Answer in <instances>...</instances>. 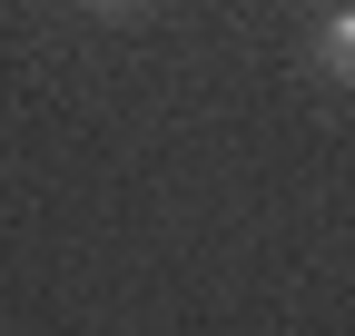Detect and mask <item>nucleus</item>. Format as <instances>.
Masks as SVG:
<instances>
[{
  "label": "nucleus",
  "mask_w": 355,
  "mask_h": 336,
  "mask_svg": "<svg viewBox=\"0 0 355 336\" xmlns=\"http://www.w3.org/2000/svg\"><path fill=\"white\" fill-rule=\"evenodd\" d=\"M326 69H345V79H355V10H336V20H326Z\"/></svg>",
  "instance_id": "f257e3e1"
},
{
  "label": "nucleus",
  "mask_w": 355,
  "mask_h": 336,
  "mask_svg": "<svg viewBox=\"0 0 355 336\" xmlns=\"http://www.w3.org/2000/svg\"><path fill=\"white\" fill-rule=\"evenodd\" d=\"M99 10H119V0H99Z\"/></svg>",
  "instance_id": "f03ea898"
}]
</instances>
